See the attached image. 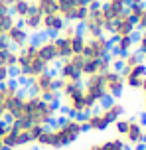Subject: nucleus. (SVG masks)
Segmentation results:
<instances>
[{"mask_svg":"<svg viewBox=\"0 0 146 150\" xmlns=\"http://www.w3.org/2000/svg\"><path fill=\"white\" fill-rule=\"evenodd\" d=\"M57 117H59V103L42 99L32 93H24L18 107L8 117V122H20L28 127L46 128L51 122H55Z\"/></svg>","mask_w":146,"mask_h":150,"instance_id":"1","label":"nucleus"},{"mask_svg":"<svg viewBox=\"0 0 146 150\" xmlns=\"http://www.w3.org/2000/svg\"><path fill=\"white\" fill-rule=\"evenodd\" d=\"M83 132H85L83 119L65 115V117L57 119L55 122H51L49 127L44 128L42 134L38 136V140H36V144L42 146V148L61 150V148H67L71 144H75Z\"/></svg>","mask_w":146,"mask_h":150,"instance_id":"2","label":"nucleus"},{"mask_svg":"<svg viewBox=\"0 0 146 150\" xmlns=\"http://www.w3.org/2000/svg\"><path fill=\"white\" fill-rule=\"evenodd\" d=\"M59 105L65 115L77 119H83L95 109L85 95L81 81H69V79H59Z\"/></svg>","mask_w":146,"mask_h":150,"instance_id":"3","label":"nucleus"},{"mask_svg":"<svg viewBox=\"0 0 146 150\" xmlns=\"http://www.w3.org/2000/svg\"><path fill=\"white\" fill-rule=\"evenodd\" d=\"M49 67H51V65L42 57V53H39L36 42H32V40H30L24 47L16 50L14 73L18 75V79L28 81V79H32V77H36V75L47 71Z\"/></svg>","mask_w":146,"mask_h":150,"instance_id":"4","label":"nucleus"},{"mask_svg":"<svg viewBox=\"0 0 146 150\" xmlns=\"http://www.w3.org/2000/svg\"><path fill=\"white\" fill-rule=\"evenodd\" d=\"M121 117H124L123 103H118L116 99H111V101H105L103 105H99L97 109H93L89 115H85L83 127L89 132H105Z\"/></svg>","mask_w":146,"mask_h":150,"instance_id":"5","label":"nucleus"},{"mask_svg":"<svg viewBox=\"0 0 146 150\" xmlns=\"http://www.w3.org/2000/svg\"><path fill=\"white\" fill-rule=\"evenodd\" d=\"M42 130H44L42 127H28V125H20V122H8L4 150H18V148H24V146H30V144H36Z\"/></svg>","mask_w":146,"mask_h":150,"instance_id":"6","label":"nucleus"},{"mask_svg":"<svg viewBox=\"0 0 146 150\" xmlns=\"http://www.w3.org/2000/svg\"><path fill=\"white\" fill-rule=\"evenodd\" d=\"M26 83H28V91L32 95H38L42 99L59 103V77L55 73H51L49 69L28 79Z\"/></svg>","mask_w":146,"mask_h":150,"instance_id":"7","label":"nucleus"},{"mask_svg":"<svg viewBox=\"0 0 146 150\" xmlns=\"http://www.w3.org/2000/svg\"><path fill=\"white\" fill-rule=\"evenodd\" d=\"M115 132L118 138H123L124 144L130 148V146H142L144 140V125L140 119H134V117H121L115 125Z\"/></svg>","mask_w":146,"mask_h":150,"instance_id":"8","label":"nucleus"},{"mask_svg":"<svg viewBox=\"0 0 146 150\" xmlns=\"http://www.w3.org/2000/svg\"><path fill=\"white\" fill-rule=\"evenodd\" d=\"M79 26H81V32H83L85 38H89V36H101V34L109 36V34H111V24H109L107 16H105V12H103L101 2L89 4L87 16L83 18V22L79 24Z\"/></svg>","mask_w":146,"mask_h":150,"instance_id":"9","label":"nucleus"},{"mask_svg":"<svg viewBox=\"0 0 146 150\" xmlns=\"http://www.w3.org/2000/svg\"><path fill=\"white\" fill-rule=\"evenodd\" d=\"M22 89L16 81H8L0 85V120H6L12 111H14L20 99H22Z\"/></svg>","mask_w":146,"mask_h":150,"instance_id":"10","label":"nucleus"},{"mask_svg":"<svg viewBox=\"0 0 146 150\" xmlns=\"http://www.w3.org/2000/svg\"><path fill=\"white\" fill-rule=\"evenodd\" d=\"M83 57L87 59H105L113 53V44H111V38L101 34V36H89L85 38L83 44Z\"/></svg>","mask_w":146,"mask_h":150,"instance_id":"11","label":"nucleus"},{"mask_svg":"<svg viewBox=\"0 0 146 150\" xmlns=\"http://www.w3.org/2000/svg\"><path fill=\"white\" fill-rule=\"evenodd\" d=\"M87 2L85 0H57V14L61 16L67 24H79L87 16Z\"/></svg>","mask_w":146,"mask_h":150,"instance_id":"12","label":"nucleus"},{"mask_svg":"<svg viewBox=\"0 0 146 150\" xmlns=\"http://www.w3.org/2000/svg\"><path fill=\"white\" fill-rule=\"evenodd\" d=\"M83 53H73L65 59L57 61V77L59 79H69V81H83V73H81V67H83Z\"/></svg>","mask_w":146,"mask_h":150,"instance_id":"13","label":"nucleus"},{"mask_svg":"<svg viewBox=\"0 0 146 150\" xmlns=\"http://www.w3.org/2000/svg\"><path fill=\"white\" fill-rule=\"evenodd\" d=\"M83 91L87 99H89V103H91L95 109L99 105H103L105 101H109V95L107 91H105V85H103V73L101 75H89V77H85L83 81Z\"/></svg>","mask_w":146,"mask_h":150,"instance_id":"14","label":"nucleus"},{"mask_svg":"<svg viewBox=\"0 0 146 150\" xmlns=\"http://www.w3.org/2000/svg\"><path fill=\"white\" fill-rule=\"evenodd\" d=\"M103 85H105V91H107L109 99H118L124 91V79L123 73L118 69H107L103 73Z\"/></svg>","mask_w":146,"mask_h":150,"instance_id":"15","label":"nucleus"},{"mask_svg":"<svg viewBox=\"0 0 146 150\" xmlns=\"http://www.w3.org/2000/svg\"><path fill=\"white\" fill-rule=\"evenodd\" d=\"M136 24H134V20L130 18V14L128 12H123V14L116 18L115 22H113V28H111V40H115V38H130L136 34Z\"/></svg>","mask_w":146,"mask_h":150,"instance_id":"16","label":"nucleus"},{"mask_svg":"<svg viewBox=\"0 0 146 150\" xmlns=\"http://www.w3.org/2000/svg\"><path fill=\"white\" fill-rule=\"evenodd\" d=\"M121 73H123V79H124V87L140 91V85L146 79V63L140 61V63H136L128 69H121Z\"/></svg>","mask_w":146,"mask_h":150,"instance_id":"17","label":"nucleus"},{"mask_svg":"<svg viewBox=\"0 0 146 150\" xmlns=\"http://www.w3.org/2000/svg\"><path fill=\"white\" fill-rule=\"evenodd\" d=\"M4 38H6V42L14 50H20V47H24V45L30 42V32L24 28L20 22H14L10 28L6 30V34H4Z\"/></svg>","mask_w":146,"mask_h":150,"instance_id":"18","label":"nucleus"},{"mask_svg":"<svg viewBox=\"0 0 146 150\" xmlns=\"http://www.w3.org/2000/svg\"><path fill=\"white\" fill-rule=\"evenodd\" d=\"M101 6H103V12H105L109 24H111V28H113V22H115L123 12H126L128 0H101Z\"/></svg>","mask_w":146,"mask_h":150,"instance_id":"19","label":"nucleus"},{"mask_svg":"<svg viewBox=\"0 0 146 150\" xmlns=\"http://www.w3.org/2000/svg\"><path fill=\"white\" fill-rule=\"evenodd\" d=\"M65 24L67 22L57 12L55 14H46L44 20H42V34H46V36H59L61 30L65 28Z\"/></svg>","mask_w":146,"mask_h":150,"instance_id":"20","label":"nucleus"},{"mask_svg":"<svg viewBox=\"0 0 146 150\" xmlns=\"http://www.w3.org/2000/svg\"><path fill=\"white\" fill-rule=\"evenodd\" d=\"M36 45H38L39 53H42V57L49 63V65H54V63H57V53H55V36H46L42 38V40H38L36 42Z\"/></svg>","mask_w":146,"mask_h":150,"instance_id":"21","label":"nucleus"},{"mask_svg":"<svg viewBox=\"0 0 146 150\" xmlns=\"http://www.w3.org/2000/svg\"><path fill=\"white\" fill-rule=\"evenodd\" d=\"M42 20H44V16L39 14L38 10H32L30 14H26L20 20V24L30 32V36H32V34H42Z\"/></svg>","mask_w":146,"mask_h":150,"instance_id":"22","label":"nucleus"},{"mask_svg":"<svg viewBox=\"0 0 146 150\" xmlns=\"http://www.w3.org/2000/svg\"><path fill=\"white\" fill-rule=\"evenodd\" d=\"M0 65H6V67L14 69L16 65V50L6 42V38H0Z\"/></svg>","mask_w":146,"mask_h":150,"instance_id":"23","label":"nucleus"},{"mask_svg":"<svg viewBox=\"0 0 146 150\" xmlns=\"http://www.w3.org/2000/svg\"><path fill=\"white\" fill-rule=\"evenodd\" d=\"M111 44H113V53L124 55V53H128V52L134 50L136 40H134V36H130V38H115V40H111Z\"/></svg>","mask_w":146,"mask_h":150,"instance_id":"24","label":"nucleus"},{"mask_svg":"<svg viewBox=\"0 0 146 150\" xmlns=\"http://www.w3.org/2000/svg\"><path fill=\"white\" fill-rule=\"evenodd\" d=\"M32 10H34L32 0H14V2H12V6H10V14L20 22L26 14H30Z\"/></svg>","mask_w":146,"mask_h":150,"instance_id":"25","label":"nucleus"},{"mask_svg":"<svg viewBox=\"0 0 146 150\" xmlns=\"http://www.w3.org/2000/svg\"><path fill=\"white\" fill-rule=\"evenodd\" d=\"M32 4H34V10H38L42 16L57 12V0H32Z\"/></svg>","mask_w":146,"mask_h":150,"instance_id":"26","label":"nucleus"},{"mask_svg":"<svg viewBox=\"0 0 146 150\" xmlns=\"http://www.w3.org/2000/svg\"><path fill=\"white\" fill-rule=\"evenodd\" d=\"M140 61H142V57L138 55V52H136V50H132V52L121 55V69H128V67H132V65L140 63Z\"/></svg>","mask_w":146,"mask_h":150,"instance_id":"27","label":"nucleus"},{"mask_svg":"<svg viewBox=\"0 0 146 150\" xmlns=\"http://www.w3.org/2000/svg\"><path fill=\"white\" fill-rule=\"evenodd\" d=\"M14 22H18L14 16L10 14V12H0V38L6 34V30L12 26Z\"/></svg>","mask_w":146,"mask_h":150,"instance_id":"28","label":"nucleus"},{"mask_svg":"<svg viewBox=\"0 0 146 150\" xmlns=\"http://www.w3.org/2000/svg\"><path fill=\"white\" fill-rule=\"evenodd\" d=\"M136 52L142 57V61H146V32H140V36L136 38Z\"/></svg>","mask_w":146,"mask_h":150,"instance_id":"29","label":"nucleus"},{"mask_svg":"<svg viewBox=\"0 0 146 150\" xmlns=\"http://www.w3.org/2000/svg\"><path fill=\"white\" fill-rule=\"evenodd\" d=\"M12 79H14V69L6 67V65H0V85L12 81Z\"/></svg>","mask_w":146,"mask_h":150,"instance_id":"30","label":"nucleus"},{"mask_svg":"<svg viewBox=\"0 0 146 150\" xmlns=\"http://www.w3.org/2000/svg\"><path fill=\"white\" fill-rule=\"evenodd\" d=\"M6 128H8V122H6V120H0V150H4V138H6Z\"/></svg>","mask_w":146,"mask_h":150,"instance_id":"31","label":"nucleus"},{"mask_svg":"<svg viewBox=\"0 0 146 150\" xmlns=\"http://www.w3.org/2000/svg\"><path fill=\"white\" fill-rule=\"evenodd\" d=\"M12 2H14V0H0V12H10Z\"/></svg>","mask_w":146,"mask_h":150,"instance_id":"32","label":"nucleus"},{"mask_svg":"<svg viewBox=\"0 0 146 150\" xmlns=\"http://www.w3.org/2000/svg\"><path fill=\"white\" fill-rule=\"evenodd\" d=\"M85 150H107V148H105V144H103V142H93V144H89Z\"/></svg>","mask_w":146,"mask_h":150,"instance_id":"33","label":"nucleus"},{"mask_svg":"<svg viewBox=\"0 0 146 150\" xmlns=\"http://www.w3.org/2000/svg\"><path fill=\"white\" fill-rule=\"evenodd\" d=\"M128 4H146V0H128Z\"/></svg>","mask_w":146,"mask_h":150,"instance_id":"34","label":"nucleus"},{"mask_svg":"<svg viewBox=\"0 0 146 150\" xmlns=\"http://www.w3.org/2000/svg\"><path fill=\"white\" fill-rule=\"evenodd\" d=\"M140 91H142V95H146V79L142 81V85H140Z\"/></svg>","mask_w":146,"mask_h":150,"instance_id":"35","label":"nucleus"},{"mask_svg":"<svg viewBox=\"0 0 146 150\" xmlns=\"http://www.w3.org/2000/svg\"><path fill=\"white\" fill-rule=\"evenodd\" d=\"M85 2H87V6H89V4H95V2H101V0H85Z\"/></svg>","mask_w":146,"mask_h":150,"instance_id":"36","label":"nucleus"},{"mask_svg":"<svg viewBox=\"0 0 146 150\" xmlns=\"http://www.w3.org/2000/svg\"><path fill=\"white\" fill-rule=\"evenodd\" d=\"M142 101H144V111H146V95H144V99H142Z\"/></svg>","mask_w":146,"mask_h":150,"instance_id":"37","label":"nucleus"},{"mask_svg":"<svg viewBox=\"0 0 146 150\" xmlns=\"http://www.w3.org/2000/svg\"><path fill=\"white\" fill-rule=\"evenodd\" d=\"M138 148H140V150H146V144H144V146H138Z\"/></svg>","mask_w":146,"mask_h":150,"instance_id":"38","label":"nucleus"},{"mask_svg":"<svg viewBox=\"0 0 146 150\" xmlns=\"http://www.w3.org/2000/svg\"><path fill=\"white\" fill-rule=\"evenodd\" d=\"M144 140H146V127H144Z\"/></svg>","mask_w":146,"mask_h":150,"instance_id":"39","label":"nucleus"},{"mask_svg":"<svg viewBox=\"0 0 146 150\" xmlns=\"http://www.w3.org/2000/svg\"><path fill=\"white\" fill-rule=\"evenodd\" d=\"M26 150H34V148H26Z\"/></svg>","mask_w":146,"mask_h":150,"instance_id":"40","label":"nucleus"},{"mask_svg":"<svg viewBox=\"0 0 146 150\" xmlns=\"http://www.w3.org/2000/svg\"><path fill=\"white\" fill-rule=\"evenodd\" d=\"M144 32H146V30H144Z\"/></svg>","mask_w":146,"mask_h":150,"instance_id":"41","label":"nucleus"}]
</instances>
